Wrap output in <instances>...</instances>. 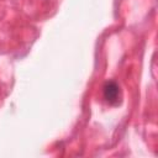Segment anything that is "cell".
<instances>
[{
	"instance_id": "cell-1",
	"label": "cell",
	"mask_w": 158,
	"mask_h": 158,
	"mask_svg": "<svg viewBox=\"0 0 158 158\" xmlns=\"http://www.w3.org/2000/svg\"><path fill=\"white\" fill-rule=\"evenodd\" d=\"M118 95H120L118 84L114 80L106 81L105 85H104V98H105V100L111 102V104H115L118 99Z\"/></svg>"
}]
</instances>
